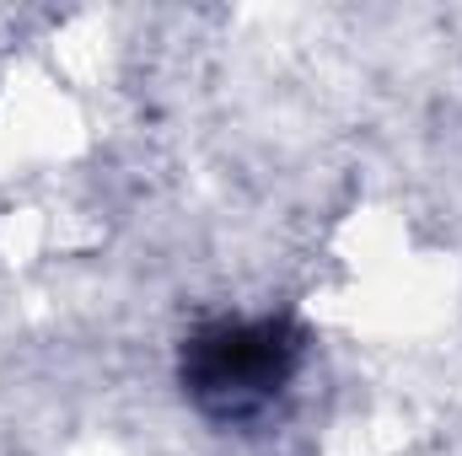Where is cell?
<instances>
[{
	"instance_id": "obj_1",
	"label": "cell",
	"mask_w": 462,
	"mask_h": 456,
	"mask_svg": "<svg viewBox=\"0 0 462 456\" xmlns=\"http://www.w3.org/2000/svg\"><path fill=\"white\" fill-rule=\"evenodd\" d=\"M296 370V339L280 323H221L189 343V387L210 414H258Z\"/></svg>"
}]
</instances>
